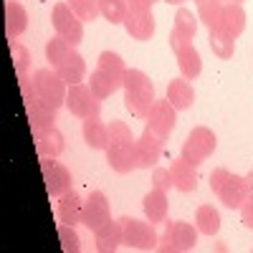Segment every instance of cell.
Here are the masks:
<instances>
[{
	"label": "cell",
	"mask_w": 253,
	"mask_h": 253,
	"mask_svg": "<svg viewBox=\"0 0 253 253\" xmlns=\"http://www.w3.org/2000/svg\"><path fill=\"white\" fill-rule=\"evenodd\" d=\"M198 243V228L185 220H172L165 225V233L160 236L157 251L162 253H185L193 251Z\"/></svg>",
	"instance_id": "obj_3"
},
{
	"label": "cell",
	"mask_w": 253,
	"mask_h": 253,
	"mask_svg": "<svg viewBox=\"0 0 253 253\" xmlns=\"http://www.w3.org/2000/svg\"><path fill=\"white\" fill-rule=\"evenodd\" d=\"M218 198H220V203L225 205V208H241L243 205V200L248 198V185H246V177L243 175H230L228 177V182L223 185V190L218 193Z\"/></svg>",
	"instance_id": "obj_23"
},
{
	"label": "cell",
	"mask_w": 253,
	"mask_h": 253,
	"mask_svg": "<svg viewBox=\"0 0 253 253\" xmlns=\"http://www.w3.org/2000/svg\"><path fill=\"white\" fill-rule=\"evenodd\" d=\"M96 69L107 71V74H112V76H117V79H122L124 71H126L122 56L114 53V51H101V53H99V66H96Z\"/></svg>",
	"instance_id": "obj_34"
},
{
	"label": "cell",
	"mask_w": 253,
	"mask_h": 253,
	"mask_svg": "<svg viewBox=\"0 0 253 253\" xmlns=\"http://www.w3.org/2000/svg\"><path fill=\"white\" fill-rule=\"evenodd\" d=\"M56 71L69 86H74V84H81L84 76H86V61H84V56L76 48H71V53L56 66Z\"/></svg>",
	"instance_id": "obj_20"
},
{
	"label": "cell",
	"mask_w": 253,
	"mask_h": 253,
	"mask_svg": "<svg viewBox=\"0 0 253 253\" xmlns=\"http://www.w3.org/2000/svg\"><path fill=\"white\" fill-rule=\"evenodd\" d=\"M241 223L248 228V230H253V198L248 195L246 200H243V205H241Z\"/></svg>",
	"instance_id": "obj_41"
},
{
	"label": "cell",
	"mask_w": 253,
	"mask_h": 253,
	"mask_svg": "<svg viewBox=\"0 0 253 253\" xmlns=\"http://www.w3.org/2000/svg\"><path fill=\"white\" fill-rule=\"evenodd\" d=\"M109 126V144H122V142H134L132 139V129L126 126L124 122H119V119H114L112 124H107Z\"/></svg>",
	"instance_id": "obj_38"
},
{
	"label": "cell",
	"mask_w": 253,
	"mask_h": 253,
	"mask_svg": "<svg viewBox=\"0 0 253 253\" xmlns=\"http://www.w3.org/2000/svg\"><path fill=\"white\" fill-rule=\"evenodd\" d=\"M71 48H74V46H69L63 38H58V36L51 38L48 43H46V58H48V63H51V69H56L58 63L71 53Z\"/></svg>",
	"instance_id": "obj_35"
},
{
	"label": "cell",
	"mask_w": 253,
	"mask_h": 253,
	"mask_svg": "<svg viewBox=\"0 0 253 253\" xmlns=\"http://www.w3.org/2000/svg\"><path fill=\"white\" fill-rule=\"evenodd\" d=\"M170 175H172L175 190H180V193H195V190H198V172H195V165H190L187 160H182V157L172 160Z\"/></svg>",
	"instance_id": "obj_18"
},
{
	"label": "cell",
	"mask_w": 253,
	"mask_h": 253,
	"mask_svg": "<svg viewBox=\"0 0 253 253\" xmlns=\"http://www.w3.org/2000/svg\"><path fill=\"white\" fill-rule=\"evenodd\" d=\"M41 172H43V182L51 198H61L71 190V172L56 162V157H41Z\"/></svg>",
	"instance_id": "obj_8"
},
{
	"label": "cell",
	"mask_w": 253,
	"mask_h": 253,
	"mask_svg": "<svg viewBox=\"0 0 253 253\" xmlns=\"http://www.w3.org/2000/svg\"><path fill=\"white\" fill-rule=\"evenodd\" d=\"M134 150H137V160H139V167L144 170H152L157 167L160 157H162V150H165V137H160L157 132H152L150 126L139 134V139L134 142Z\"/></svg>",
	"instance_id": "obj_9"
},
{
	"label": "cell",
	"mask_w": 253,
	"mask_h": 253,
	"mask_svg": "<svg viewBox=\"0 0 253 253\" xmlns=\"http://www.w3.org/2000/svg\"><path fill=\"white\" fill-rule=\"evenodd\" d=\"M112 220V213H109V200L107 195L101 193V190H94V193L86 198L84 203V218L81 223L86 225L89 230H99L104 223Z\"/></svg>",
	"instance_id": "obj_10"
},
{
	"label": "cell",
	"mask_w": 253,
	"mask_h": 253,
	"mask_svg": "<svg viewBox=\"0 0 253 253\" xmlns=\"http://www.w3.org/2000/svg\"><path fill=\"white\" fill-rule=\"evenodd\" d=\"M122 89H124V107L132 112L137 119H147V114L155 107V86L150 76L139 69H126L122 76Z\"/></svg>",
	"instance_id": "obj_1"
},
{
	"label": "cell",
	"mask_w": 253,
	"mask_h": 253,
	"mask_svg": "<svg viewBox=\"0 0 253 253\" xmlns=\"http://www.w3.org/2000/svg\"><path fill=\"white\" fill-rule=\"evenodd\" d=\"M51 23L58 38H63L69 46H79L84 41V20L69 8V3H56L51 10Z\"/></svg>",
	"instance_id": "obj_5"
},
{
	"label": "cell",
	"mask_w": 253,
	"mask_h": 253,
	"mask_svg": "<svg viewBox=\"0 0 253 253\" xmlns=\"http://www.w3.org/2000/svg\"><path fill=\"white\" fill-rule=\"evenodd\" d=\"M58 241H61V248L66 251V253H79L81 251V238H79V233L74 230V225L61 223L58 225Z\"/></svg>",
	"instance_id": "obj_36"
},
{
	"label": "cell",
	"mask_w": 253,
	"mask_h": 253,
	"mask_svg": "<svg viewBox=\"0 0 253 253\" xmlns=\"http://www.w3.org/2000/svg\"><path fill=\"white\" fill-rule=\"evenodd\" d=\"M26 112H28V122H31V129L33 134H41L46 129H53V122H56V109L48 107L46 101H41L38 96L26 101Z\"/></svg>",
	"instance_id": "obj_13"
},
{
	"label": "cell",
	"mask_w": 253,
	"mask_h": 253,
	"mask_svg": "<svg viewBox=\"0 0 253 253\" xmlns=\"http://www.w3.org/2000/svg\"><path fill=\"white\" fill-rule=\"evenodd\" d=\"M89 89L94 91L96 99L104 101V99H109L114 91L122 89V79H117V76H112V74H107V71L96 69V71H91V76H89Z\"/></svg>",
	"instance_id": "obj_25"
},
{
	"label": "cell",
	"mask_w": 253,
	"mask_h": 253,
	"mask_svg": "<svg viewBox=\"0 0 253 253\" xmlns=\"http://www.w3.org/2000/svg\"><path fill=\"white\" fill-rule=\"evenodd\" d=\"M122 26H124V31L129 33L134 41H150L155 36V28H157L152 10L150 13H134V10H129Z\"/></svg>",
	"instance_id": "obj_15"
},
{
	"label": "cell",
	"mask_w": 253,
	"mask_h": 253,
	"mask_svg": "<svg viewBox=\"0 0 253 253\" xmlns=\"http://www.w3.org/2000/svg\"><path fill=\"white\" fill-rule=\"evenodd\" d=\"M84 142H86L91 150H107L109 147V126L104 124L99 117L84 119Z\"/></svg>",
	"instance_id": "obj_24"
},
{
	"label": "cell",
	"mask_w": 253,
	"mask_h": 253,
	"mask_svg": "<svg viewBox=\"0 0 253 253\" xmlns=\"http://www.w3.org/2000/svg\"><path fill=\"white\" fill-rule=\"evenodd\" d=\"M215 147H218L215 132L208 129V126H195V129H190V134H187V139L182 144L180 157L198 167V165H203L210 155L215 152Z\"/></svg>",
	"instance_id": "obj_4"
},
{
	"label": "cell",
	"mask_w": 253,
	"mask_h": 253,
	"mask_svg": "<svg viewBox=\"0 0 253 253\" xmlns=\"http://www.w3.org/2000/svg\"><path fill=\"white\" fill-rule=\"evenodd\" d=\"M165 3H185V0H165Z\"/></svg>",
	"instance_id": "obj_46"
},
{
	"label": "cell",
	"mask_w": 253,
	"mask_h": 253,
	"mask_svg": "<svg viewBox=\"0 0 253 253\" xmlns=\"http://www.w3.org/2000/svg\"><path fill=\"white\" fill-rule=\"evenodd\" d=\"M243 177H246V185H248V195L253 198V170L248 175H243Z\"/></svg>",
	"instance_id": "obj_44"
},
{
	"label": "cell",
	"mask_w": 253,
	"mask_h": 253,
	"mask_svg": "<svg viewBox=\"0 0 253 253\" xmlns=\"http://www.w3.org/2000/svg\"><path fill=\"white\" fill-rule=\"evenodd\" d=\"M63 147H66V142H63V134L56 129V126L36 134V152H38V157H58L63 152Z\"/></svg>",
	"instance_id": "obj_26"
},
{
	"label": "cell",
	"mask_w": 253,
	"mask_h": 253,
	"mask_svg": "<svg viewBox=\"0 0 253 253\" xmlns=\"http://www.w3.org/2000/svg\"><path fill=\"white\" fill-rule=\"evenodd\" d=\"M107 165L112 167L114 172L126 175L139 167L137 160V150H134V142H122V144H109L107 147Z\"/></svg>",
	"instance_id": "obj_11"
},
{
	"label": "cell",
	"mask_w": 253,
	"mask_h": 253,
	"mask_svg": "<svg viewBox=\"0 0 253 253\" xmlns=\"http://www.w3.org/2000/svg\"><path fill=\"white\" fill-rule=\"evenodd\" d=\"M220 10H223V3H218V0H198V20L208 31H218Z\"/></svg>",
	"instance_id": "obj_29"
},
{
	"label": "cell",
	"mask_w": 253,
	"mask_h": 253,
	"mask_svg": "<svg viewBox=\"0 0 253 253\" xmlns=\"http://www.w3.org/2000/svg\"><path fill=\"white\" fill-rule=\"evenodd\" d=\"M210 51H213L218 58L228 61V58H233L236 53V38H230V36H223L218 31H210Z\"/></svg>",
	"instance_id": "obj_32"
},
{
	"label": "cell",
	"mask_w": 253,
	"mask_h": 253,
	"mask_svg": "<svg viewBox=\"0 0 253 253\" xmlns=\"http://www.w3.org/2000/svg\"><path fill=\"white\" fill-rule=\"evenodd\" d=\"M228 177H230V172L225 170V167H215V170L210 172V190L218 195L220 190H223V185L228 182Z\"/></svg>",
	"instance_id": "obj_40"
},
{
	"label": "cell",
	"mask_w": 253,
	"mask_h": 253,
	"mask_svg": "<svg viewBox=\"0 0 253 253\" xmlns=\"http://www.w3.org/2000/svg\"><path fill=\"white\" fill-rule=\"evenodd\" d=\"M142 208H144V215H147V220H150L152 225L165 223V220H167V208H170V205H167V193H165V190L152 187L150 193L144 195Z\"/></svg>",
	"instance_id": "obj_22"
},
{
	"label": "cell",
	"mask_w": 253,
	"mask_h": 253,
	"mask_svg": "<svg viewBox=\"0 0 253 253\" xmlns=\"http://www.w3.org/2000/svg\"><path fill=\"white\" fill-rule=\"evenodd\" d=\"M185 46H190V41H185L180 33H175V31H170V48L177 53V51H182Z\"/></svg>",
	"instance_id": "obj_43"
},
{
	"label": "cell",
	"mask_w": 253,
	"mask_h": 253,
	"mask_svg": "<svg viewBox=\"0 0 253 253\" xmlns=\"http://www.w3.org/2000/svg\"><path fill=\"white\" fill-rule=\"evenodd\" d=\"M66 109L79 119H91L101 114V99H96L89 86L74 84V86H69V94H66Z\"/></svg>",
	"instance_id": "obj_7"
},
{
	"label": "cell",
	"mask_w": 253,
	"mask_h": 253,
	"mask_svg": "<svg viewBox=\"0 0 253 253\" xmlns=\"http://www.w3.org/2000/svg\"><path fill=\"white\" fill-rule=\"evenodd\" d=\"M172 31L180 33L185 41H190V43H193V38H195V33H198V15H193V10H187V8H180L177 15H175Z\"/></svg>",
	"instance_id": "obj_30"
},
{
	"label": "cell",
	"mask_w": 253,
	"mask_h": 253,
	"mask_svg": "<svg viewBox=\"0 0 253 253\" xmlns=\"http://www.w3.org/2000/svg\"><path fill=\"white\" fill-rule=\"evenodd\" d=\"M69 8L84 20V23H94V20L101 15L99 10V0H66Z\"/></svg>",
	"instance_id": "obj_33"
},
{
	"label": "cell",
	"mask_w": 253,
	"mask_h": 253,
	"mask_svg": "<svg viewBox=\"0 0 253 253\" xmlns=\"http://www.w3.org/2000/svg\"><path fill=\"white\" fill-rule=\"evenodd\" d=\"M195 3H198V0H195Z\"/></svg>",
	"instance_id": "obj_48"
},
{
	"label": "cell",
	"mask_w": 253,
	"mask_h": 253,
	"mask_svg": "<svg viewBox=\"0 0 253 253\" xmlns=\"http://www.w3.org/2000/svg\"><path fill=\"white\" fill-rule=\"evenodd\" d=\"M218 3H223V5H225V3H236V5H243V0H218Z\"/></svg>",
	"instance_id": "obj_45"
},
{
	"label": "cell",
	"mask_w": 253,
	"mask_h": 253,
	"mask_svg": "<svg viewBox=\"0 0 253 253\" xmlns=\"http://www.w3.org/2000/svg\"><path fill=\"white\" fill-rule=\"evenodd\" d=\"M155 3H157V0H155Z\"/></svg>",
	"instance_id": "obj_47"
},
{
	"label": "cell",
	"mask_w": 253,
	"mask_h": 253,
	"mask_svg": "<svg viewBox=\"0 0 253 253\" xmlns=\"http://www.w3.org/2000/svg\"><path fill=\"white\" fill-rule=\"evenodd\" d=\"M10 61L15 66V74H28V66H31V53L23 43L18 41H10Z\"/></svg>",
	"instance_id": "obj_37"
},
{
	"label": "cell",
	"mask_w": 253,
	"mask_h": 253,
	"mask_svg": "<svg viewBox=\"0 0 253 253\" xmlns=\"http://www.w3.org/2000/svg\"><path fill=\"white\" fill-rule=\"evenodd\" d=\"M84 200L79 193H74V190H69L66 195H61L58 198V205H56V215L61 223H66V225H76L81 223L84 218Z\"/></svg>",
	"instance_id": "obj_16"
},
{
	"label": "cell",
	"mask_w": 253,
	"mask_h": 253,
	"mask_svg": "<svg viewBox=\"0 0 253 253\" xmlns=\"http://www.w3.org/2000/svg\"><path fill=\"white\" fill-rule=\"evenodd\" d=\"M94 243L99 253H112L119 246H124V230L119 220H109L104 223L99 230H94Z\"/></svg>",
	"instance_id": "obj_17"
},
{
	"label": "cell",
	"mask_w": 253,
	"mask_h": 253,
	"mask_svg": "<svg viewBox=\"0 0 253 253\" xmlns=\"http://www.w3.org/2000/svg\"><path fill=\"white\" fill-rule=\"evenodd\" d=\"M177 66H180V71H182L185 79H198L200 76L203 61H200V53H198V48L193 43L185 46L182 51H177Z\"/></svg>",
	"instance_id": "obj_28"
},
{
	"label": "cell",
	"mask_w": 253,
	"mask_h": 253,
	"mask_svg": "<svg viewBox=\"0 0 253 253\" xmlns=\"http://www.w3.org/2000/svg\"><path fill=\"white\" fill-rule=\"evenodd\" d=\"M152 187H157V190H170V187H175L172 185V175H170V170L167 167H155L152 170Z\"/></svg>",
	"instance_id": "obj_39"
},
{
	"label": "cell",
	"mask_w": 253,
	"mask_h": 253,
	"mask_svg": "<svg viewBox=\"0 0 253 253\" xmlns=\"http://www.w3.org/2000/svg\"><path fill=\"white\" fill-rule=\"evenodd\" d=\"M124 230V246L134 251H152L160 243V236L155 233V225L150 220H137V218H119Z\"/></svg>",
	"instance_id": "obj_6"
},
{
	"label": "cell",
	"mask_w": 253,
	"mask_h": 253,
	"mask_svg": "<svg viewBox=\"0 0 253 253\" xmlns=\"http://www.w3.org/2000/svg\"><path fill=\"white\" fill-rule=\"evenodd\" d=\"M246 31V10L243 5L236 3H225L220 10V23H218V33L230 36V38H238Z\"/></svg>",
	"instance_id": "obj_14"
},
{
	"label": "cell",
	"mask_w": 253,
	"mask_h": 253,
	"mask_svg": "<svg viewBox=\"0 0 253 253\" xmlns=\"http://www.w3.org/2000/svg\"><path fill=\"white\" fill-rule=\"evenodd\" d=\"M195 228L203 236H215L220 230V213L213 205H200L195 210Z\"/></svg>",
	"instance_id": "obj_27"
},
{
	"label": "cell",
	"mask_w": 253,
	"mask_h": 253,
	"mask_svg": "<svg viewBox=\"0 0 253 253\" xmlns=\"http://www.w3.org/2000/svg\"><path fill=\"white\" fill-rule=\"evenodd\" d=\"M165 99L172 104L177 112L182 109H190L195 101V89L187 84V79H172L167 84V91H165Z\"/></svg>",
	"instance_id": "obj_21"
},
{
	"label": "cell",
	"mask_w": 253,
	"mask_h": 253,
	"mask_svg": "<svg viewBox=\"0 0 253 253\" xmlns=\"http://www.w3.org/2000/svg\"><path fill=\"white\" fill-rule=\"evenodd\" d=\"M175 112H177V109H175L167 99L155 101L152 112L147 114V126H150L152 132H157L160 137H165V139H167V134H170V132L175 129V122H177Z\"/></svg>",
	"instance_id": "obj_12"
},
{
	"label": "cell",
	"mask_w": 253,
	"mask_h": 253,
	"mask_svg": "<svg viewBox=\"0 0 253 253\" xmlns=\"http://www.w3.org/2000/svg\"><path fill=\"white\" fill-rule=\"evenodd\" d=\"M99 10L112 26H117L124 23L126 13H129V3L126 0H99Z\"/></svg>",
	"instance_id": "obj_31"
},
{
	"label": "cell",
	"mask_w": 253,
	"mask_h": 253,
	"mask_svg": "<svg viewBox=\"0 0 253 253\" xmlns=\"http://www.w3.org/2000/svg\"><path fill=\"white\" fill-rule=\"evenodd\" d=\"M28 28V13L18 0H5V36L8 41H18Z\"/></svg>",
	"instance_id": "obj_19"
},
{
	"label": "cell",
	"mask_w": 253,
	"mask_h": 253,
	"mask_svg": "<svg viewBox=\"0 0 253 253\" xmlns=\"http://www.w3.org/2000/svg\"><path fill=\"white\" fill-rule=\"evenodd\" d=\"M69 84L58 76L56 69H38L33 74V89L36 96L41 101H46L48 107L58 109V107H66V94H69Z\"/></svg>",
	"instance_id": "obj_2"
},
{
	"label": "cell",
	"mask_w": 253,
	"mask_h": 253,
	"mask_svg": "<svg viewBox=\"0 0 253 253\" xmlns=\"http://www.w3.org/2000/svg\"><path fill=\"white\" fill-rule=\"evenodd\" d=\"M126 3H129V10H134V13H150L155 0H126Z\"/></svg>",
	"instance_id": "obj_42"
}]
</instances>
